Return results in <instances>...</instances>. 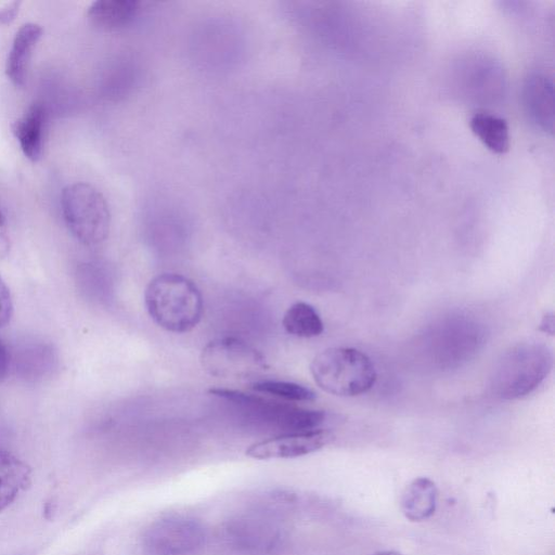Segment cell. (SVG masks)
<instances>
[{"label":"cell","mask_w":555,"mask_h":555,"mask_svg":"<svg viewBox=\"0 0 555 555\" xmlns=\"http://www.w3.org/2000/svg\"><path fill=\"white\" fill-rule=\"evenodd\" d=\"M144 301L151 319L172 333L190 332L204 312L198 287L179 273H162L152 279L145 288Z\"/></svg>","instance_id":"6da1fadb"},{"label":"cell","mask_w":555,"mask_h":555,"mask_svg":"<svg viewBox=\"0 0 555 555\" xmlns=\"http://www.w3.org/2000/svg\"><path fill=\"white\" fill-rule=\"evenodd\" d=\"M553 367L551 349L537 341L519 343L506 350L491 374L495 397L514 400L534 391Z\"/></svg>","instance_id":"7a4b0ae2"},{"label":"cell","mask_w":555,"mask_h":555,"mask_svg":"<svg viewBox=\"0 0 555 555\" xmlns=\"http://www.w3.org/2000/svg\"><path fill=\"white\" fill-rule=\"evenodd\" d=\"M310 372L322 390L338 397L364 393L376 380L371 359L350 347H332L321 351L311 361Z\"/></svg>","instance_id":"3957f363"},{"label":"cell","mask_w":555,"mask_h":555,"mask_svg":"<svg viewBox=\"0 0 555 555\" xmlns=\"http://www.w3.org/2000/svg\"><path fill=\"white\" fill-rule=\"evenodd\" d=\"M62 212L70 233L85 245L106 240L111 227L108 205L102 193L86 182H75L63 189Z\"/></svg>","instance_id":"277c9868"},{"label":"cell","mask_w":555,"mask_h":555,"mask_svg":"<svg viewBox=\"0 0 555 555\" xmlns=\"http://www.w3.org/2000/svg\"><path fill=\"white\" fill-rule=\"evenodd\" d=\"M208 392L232 402L254 421L289 433L318 429L325 420L323 411L304 409L234 389L210 388Z\"/></svg>","instance_id":"5b68a950"},{"label":"cell","mask_w":555,"mask_h":555,"mask_svg":"<svg viewBox=\"0 0 555 555\" xmlns=\"http://www.w3.org/2000/svg\"><path fill=\"white\" fill-rule=\"evenodd\" d=\"M201 364L208 374L233 379H248L269 369L264 356L235 337L209 341L201 352Z\"/></svg>","instance_id":"8992f818"},{"label":"cell","mask_w":555,"mask_h":555,"mask_svg":"<svg viewBox=\"0 0 555 555\" xmlns=\"http://www.w3.org/2000/svg\"><path fill=\"white\" fill-rule=\"evenodd\" d=\"M334 438L327 429L286 433L251 444L246 455L257 460L292 459L315 452Z\"/></svg>","instance_id":"52a82bcc"},{"label":"cell","mask_w":555,"mask_h":555,"mask_svg":"<svg viewBox=\"0 0 555 555\" xmlns=\"http://www.w3.org/2000/svg\"><path fill=\"white\" fill-rule=\"evenodd\" d=\"M146 545L154 555H185L202 541L201 528L186 519H166L147 531Z\"/></svg>","instance_id":"ba28073f"},{"label":"cell","mask_w":555,"mask_h":555,"mask_svg":"<svg viewBox=\"0 0 555 555\" xmlns=\"http://www.w3.org/2000/svg\"><path fill=\"white\" fill-rule=\"evenodd\" d=\"M42 35L36 23H26L16 31L5 64V74L16 87L25 85L31 52Z\"/></svg>","instance_id":"9c48e42d"},{"label":"cell","mask_w":555,"mask_h":555,"mask_svg":"<svg viewBox=\"0 0 555 555\" xmlns=\"http://www.w3.org/2000/svg\"><path fill=\"white\" fill-rule=\"evenodd\" d=\"M44 120V106L35 102L12 124V132L23 154L31 162L41 157Z\"/></svg>","instance_id":"30bf717a"},{"label":"cell","mask_w":555,"mask_h":555,"mask_svg":"<svg viewBox=\"0 0 555 555\" xmlns=\"http://www.w3.org/2000/svg\"><path fill=\"white\" fill-rule=\"evenodd\" d=\"M438 490L427 477L413 479L401 495V511L411 521H423L434 515L437 507Z\"/></svg>","instance_id":"8fae6325"},{"label":"cell","mask_w":555,"mask_h":555,"mask_svg":"<svg viewBox=\"0 0 555 555\" xmlns=\"http://www.w3.org/2000/svg\"><path fill=\"white\" fill-rule=\"evenodd\" d=\"M31 469L10 451L0 449V512L10 506L30 483Z\"/></svg>","instance_id":"7c38bea8"},{"label":"cell","mask_w":555,"mask_h":555,"mask_svg":"<svg viewBox=\"0 0 555 555\" xmlns=\"http://www.w3.org/2000/svg\"><path fill=\"white\" fill-rule=\"evenodd\" d=\"M525 104L533 120L552 131L554 117L553 85L541 75L532 76L525 86Z\"/></svg>","instance_id":"4fadbf2b"},{"label":"cell","mask_w":555,"mask_h":555,"mask_svg":"<svg viewBox=\"0 0 555 555\" xmlns=\"http://www.w3.org/2000/svg\"><path fill=\"white\" fill-rule=\"evenodd\" d=\"M140 9L137 0H98L89 7L88 17L99 27L113 29L129 24Z\"/></svg>","instance_id":"5bb4252c"},{"label":"cell","mask_w":555,"mask_h":555,"mask_svg":"<svg viewBox=\"0 0 555 555\" xmlns=\"http://www.w3.org/2000/svg\"><path fill=\"white\" fill-rule=\"evenodd\" d=\"M469 126L483 145L496 154H504L509 149V132L506 121L487 112L475 113Z\"/></svg>","instance_id":"9a60e30c"},{"label":"cell","mask_w":555,"mask_h":555,"mask_svg":"<svg viewBox=\"0 0 555 555\" xmlns=\"http://www.w3.org/2000/svg\"><path fill=\"white\" fill-rule=\"evenodd\" d=\"M282 324L288 334L301 338L317 337L324 330L318 311L305 301L293 304L284 313Z\"/></svg>","instance_id":"2e32d148"},{"label":"cell","mask_w":555,"mask_h":555,"mask_svg":"<svg viewBox=\"0 0 555 555\" xmlns=\"http://www.w3.org/2000/svg\"><path fill=\"white\" fill-rule=\"evenodd\" d=\"M251 389L288 401H313L317 398L313 390L296 383L283 380H258L251 384Z\"/></svg>","instance_id":"e0dca14e"},{"label":"cell","mask_w":555,"mask_h":555,"mask_svg":"<svg viewBox=\"0 0 555 555\" xmlns=\"http://www.w3.org/2000/svg\"><path fill=\"white\" fill-rule=\"evenodd\" d=\"M13 314V300L11 292L0 276V328L4 327Z\"/></svg>","instance_id":"ac0fdd59"},{"label":"cell","mask_w":555,"mask_h":555,"mask_svg":"<svg viewBox=\"0 0 555 555\" xmlns=\"http://www.w3.org/2000/svg\"><path fill=\"white\" fill-rule=\"evenodd\" d=\"M11 249V240L9 235L8 223L4 215L0 210V260L5 258Z\"/></svg>","instance_id":"d6986e66"},{"label":"cell","mask_w":555,"mask_h":555,"mask_svg":"<svg viewBox=\"0 0 555 555\" xmlns=\"http://www.w3.org/2000/svg\"><path fill=\"white\" fill-rule=\"evenodd\" d=\"M11 360V352L5 343L0 338V383L8 376Z\"/></svg>","instance_id":"ffe728a7"},{"label":"cell","mask_w":555,"mask_h":555,"mask_svg":"<svg viewBox=\"0 0 555 555\" xmlns=\"http://www.w3.org/2000/svg\"><path fill=\"white\" fill-rule=\"evenodd\" d=\"M21 1H12L0 9V24L11 23L18 13Z\"/></svg>","instance_id":"44dd1931"},{"label":"cell","mask_w":555,"mask_h":555,"mask_svg":"<svg viewBox=\"0 0 555 555\" xmlns=\"http://www.w3.org/2000/svg\"><path fill=\"white\" fill-rule=\"evenodd\" d=\"M554 324V314L547 313L543 317V320L541 321L540 330L546 334L553 335Z\"/></svg>","instance_id":"7402d4cb"},{"label":"cell","mask_w":555,"mask_h":555,"mask_svg":"<svg viewBox=\"0 0 555 555\" xmlns=\"http://www.w3.org/2000/svg\"><path fill=\"white\" fill-rule=\"evenodd\" d=\"M373 555H402V554H400V553H398V552H396V551H390V550H388V551H379V552H376V553H374Z\"/></svg>","instance_id":"603a6c76"}]
</instances>
